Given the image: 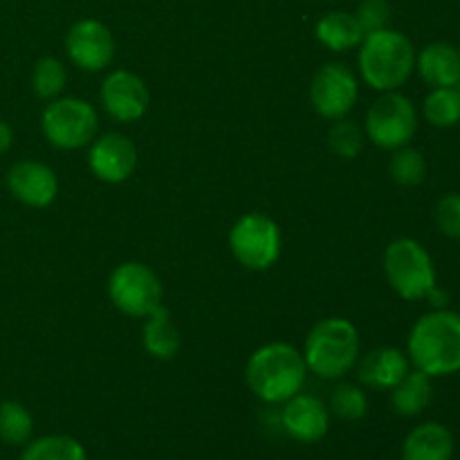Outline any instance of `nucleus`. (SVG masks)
I'll return each mask as SVG.
<instances>
[{
    "mask_svg": "<svg viewBox=\"0 0 460 460\" xmlns=\"http://www.w3.org/2000/svg\"><path fill=\"white\" fill-rule=\"evenodd\" d=\"M308 367L296 346L270 341L250 355L245 382L252 394L265 404H283L301 394Z\"/></svg>",
    "mask_w": 460,
    "mask_h": 460,
    "instance_id": "nucleus-1",
    "label": "nucleus"
},
{
    "mask_svg": "<svg viewBox=\"0 0 460 460\" xmlns=\"http://www.w3.org/2000/svg\"><path fill=\"white\" fill-rule=\"evenodd\" d=\"M407 358L429 377L454 376L460 371V314L434 310L413 323L407 340Z\"/></svg>",
    "mask_w": 460,
    "mask_h": 460,
    "instance_id": "nucleus-2",
    "label": "nucleus"
},
{
    "mask_svg": "<svg viewBox=\"0 0 460 460\" xmlns=\"http://www.w3.org/2000/svg\"><path fill=\"white\" fill-rule=\"evenodd\" d=\"M358 63L359 75L368 88L394 93L402 88L416 70V48L402 31L385 27L364 36Z\"/></svg>",
    "mask_w": 460,
    "mask_h": 460,
    "instance_id": "nucleus-3",
    "label": "nucleus"
},
{
    "mask_svg": "<svg viewBox=\"0 0 460 460\" xmlns=\"http://www.w3.org/2000/svg\"><path fill=\"white\" fill-rule=\"evenodd\" d=\"M305 367L322 380H340L349 376L359 359V332L344 317H326L305 335Z\"/></svg>",
    "mask_w": 460,
    "mask_h": 460,
    "instance_id": "nucleus-4",
    "label": "nucleus"
},
{
    "mask_svg": "<svg viewBox=\"0 0 460 460\" xmlns=\"http://www.w3.org/2000/svg\"><path fill=\"white\" fill-rule=\"evenodd\" d=\"M385 277L404 301H420L436 288V268L429 252L413 238H398L385 252Z\"/></svg>",
    "mask_w": 460,
    "mask_h": 460,
    "instance_id": "nucleus-5",
    "label": "nucleus"
},
{
    "mask_svg": "<svg viewBox=\"0 0 460 460\" xmlns=\"http://www.w3.org/2000/svg\"><path fill=\"white\" fill-rule=\"evenodd\" d=\"M40 130L52 146L61 151H79L99 135V112L79 97H57L40 115Z\"/></svg>",
    "mask_w": 460,
    "mask_h": 460,
    "instance_id": "nucleus-6",
    "label": "nucleus"
},
{
    "mask_svg": "<svg viewBox=\"0 0 460 460\" xmlns=\"http://www.w3.org/2000/svg\"><path fill=\"white\" fill-rule=\"evenodd\" d=\"M283 236L279 225L265 214H245L229 229V252L247 270L263 272L281 256Z\"/></svg>",
    "mask_w": 460,
    "mask_h": 460,
    "instance_id": "nucleus-7",
    "label": "nucleus"
},
{
    "mask_svg": "<svg viewBox=\"0 0 460 460\" xmlns=\"http://www.w3.org/2000/svg\"><path fill=\"white\" fill-rule=\"evenodd\" d=\"M108 296L126 317L144 319L162 305V281L148 265L126 261L117 265L108 279Z\"/></svg>",
    "mask_w": 460,
    "mask_h": 460,
    "instance_id": "nucleus-8",
    "label": "nucleus"
},
{
    "mask_svg": "<svg viewBox=\"0 0 460 460\" xmlns=\"http://www.w3.org/2000/svg\"><path fill=\"white\" fill-rule=\"evenodd\" d=\"M418 130V111L409 97L394 90L382 93L367 111L364 119V135L371 139L377 148L395 151L407 146Z\"/></svg>",
    "mask_w": 460,
    "mask_h": 460,
    "instance_id": "nucleus-9",
    "label": "nucleus"
},
{
    "mask_svg": "<svg viewBox=\"0 0 460 460\" xmlns=\"http://www.w3.org/2000/svg\"><path fill=\"white\" fill-rule=\"evenodd\" d=\"M359 97V81L344 63H326L310 81V103L323 119H341L355 108Z\"/></svg>",
    "mask_w": 460,
    "mask_h": 460,
    "instance_id": "nucleus-10",
    "label": "nucleus"
},
{
    "mask_svg": "<svg viewBox=\"0 0 460 460\" xmlns=\"http://www.w3.org/2000/svg\"><path fill=\"white\" fill-rule=\"evenodd\" d=\"M103 111L108 117L121 124H133L142 119L151 103V93L139 75L130 70H112L103 76L99 88Z\"/></svg>",
    "mask_w": 460,
    "mask_h": 460,
    "instance_id": "nucleus-11",
    "label": "nucleus"
},
{
    "mask_svg": "<svg viewBox=\"0 0 460 460\" xmlns=\"http://www.w3.org/2000/svg\"><path fill=\"white\" fill-rule=\"evenodd\" d=\"M66 54L81 70L103 72L115 58V36L97 18H84L67 30Z\"/></svg>",
    "mask_w": 460,
    "mask_h": 460,
    "instance_id": "nucleus-12",
    "label": "nucleus"
},
{
    "mask_svg": "<svg viewBox=\"0 0 460 460\" xmlns=\"http://www.w3.org/2000/svg\"><path fill=\"white\" fill-rule=\"evenodd\" d=\"M139 162L137 146L121 133H102L93 139L88 151V166L106 184H121L135 173Z\"/></svg>",
    "mask_w": 460,
    "mask_h": 460,
    "instance_id": "nucleus-13",
    "label": "nucleus"
},
{
    "mask_svg": "<svg viewBox=\"0 0 460 460\" xmlns=\"http://www.w3.org/2000/svg\"><path fill=\"white\" fill-rule=\"evenodd\" d=\"M7 189L25 207L45 209L57 200L58 178L43 162L21 160L7 171Z\"/></svg>",
    "mask_w": 460,
    "mask_h": 460,
    "instance_id": "nucleus-14",
    "label": "nucleus"
},
{
    "mask_svg": "<svg viewBox=\"0 0 460 460\" xmlns=\"http://www.w3.org/2000/svg\"><path fill=\"white\" fill-rule=\"evenodd\" d=\"M281 425L296 443H319L331 429V411L319 398L310 394H296L283 402Z\"/></svg>",
    "mask_w": 460,
    "mask_h": 460,
    "instance_id": "nucleus-15",
    "label": "nucleus"
},
{
    "mask_svg": "<svg viewBox=\"0 0 460 460\" xmlns=\"http://www.w3.org/2000/svg\"><path fill=\"white\" fill-rule=\"evenodd\" d=\"M409 358L404 350L382 346L358 359V377L362 385L377 391H391L409 373Z\"/></svg>",
    "mask_w": 460,
    "mask_h": 460,
    "instance_id": "nucleus-16",
    "label": "nucleus"
},
{
    "mask_svg": "<svg viewBox=\"0 0 460 460\" xmlns=\"http://www.w3.org/2000/svg\"><path fill=\"white\" fill-rule=\"evenodd\" d=\"M416 70L431 88H456L460 84L458 48L445 40L425 45L420 54H416Z\"/></svg>",
    "mask_w": 460,
    "mask_h": 460,
    "instance_id": "nucleus-17",
    "label": "nucleus"
},
{
    "mask_svg": "<svg viewBox=\"0 0 460 460\" xmlns=\"http://www.w3.org/2000/svg\"><path fill=\"white\" fill-rule=\"evenodd\" d=\"M454 436L440 422L418 425L402 445V460H452Z\"/></svg>",
    "mask_w": 460,
    "mask_h": 460,
    "instance_id": "nucleus-18",
    "label": "nucleus"
},
{
    "mask_svg": "<svg viewBox=\"0 0 460 460\" xmlns=\"http://www.w3.org/2000/svg\"><path fill=\"white\" fill-rule=\"evenodd\" d=\"M144 319L146 322H144L142 341L146 353L151 358L162 359V362L173 359L180 353V346H182V335H180V328L175 326L169 310L160 305Z\"/></svg>",
    "mask_w": 460,
    "mask_h": 460,
    "instance_id": "nucleus-19",
    "label": "nucleus"
},
{
    "mask_svg": "<svg viewBox=\"0 0 460 460\" xmlns=\"http://www.w3.org/2000/svg\"><path fill=\"white\" fill-rule=\"evenodd\" d=\"M314 36L331 52H349V49L359 48V43H362L367 34L359 27L355 13L328 12L326 16H322L317 21Z\"/></svg>",
    "mask_w": 460,
    "mask_h": 460,
    "instance_id": "nucleus-20",
    "label": "nucleus"
},
{
    "mask_svg": "<svg viewBox=\"0 0 460 460\" xmlns=\"http://www.w3.org/2000/svg\"><path fill=\"white\" fill-rule=\"evenodd\" d=\"M434 400V385L431 377L422 371H409L398 385L391 389V407L398 416L413 418L420 416Z\"/></svg>",
    "mask_w": 460,
    "mask_h": 460,
    "instance_id": "nucleus-21",
    "label": "nucleus"
},
{
    "mask_svg": "<svg viewBox=\"0 0 460 460\" xmlns=\"http://www.w3.org/2000/svg\"><path fill=\"white\" fill-rule=\"evenodd\" d=\"M21 460H88L85 447L72 436H43L31 440Z\"/></svg>",
    "mask_w": 460,
    "mask_h": 460,
    "instance_id": "nucleus-22",
    "label": "nucleus"
},
{
    "mask_svg": "<svg viewBox=\"0 0 460 460\" xmlns=\"http://www.w3.org/2000/svg\"><path fill=\"white\" fill-rule=\"evenodd\" d=\"M425 119L436 128H452L460 121L458 88H431L422 103Z\"/></svg>",
    "mask_w": 460,
    "mask_h": 460,
    "instance_id": "nucleus-23",
    "label": "nucleus"
},
{
    "mask_svg": "<svg viewBox=\"0 0 460 460\" xmlns=\"http://www.w3.org/2000/svg\"><path fill=\"white\" fill-rule=\"evenodd\" d=\"M34 431V418L16 400L0 402V440L7 445H27Z\"/></svg>",
    "mask_w": 460,
    "mask_h": 460,
    "instance_id": "nucleus-24",
    "label": "nucleus"
},
{
    "mask_svg": "<svg viewBox=\"0 0 460 460\" xmlns=\"http://www.w3.org/2000/svg\"><path fill=\"white\" fill-rule=\"evenodd\" d=\"M389 175L400 187H418L427 178V160L418 148L400 146L395 148L389 162Z\"/></svg>",
    "mask_w": 460,
    "mask_h": 460,
    "instance_id": "nucleus-25",
    "label": "nucleus"
},
{
    "mask_svg": "<svg viewBox=\"0 0 460 460\" xmlns=\"http://www.w3.org/2000/svg\"><path fill=\"white\" fill-rule=\"evenodd\" d=\"M67 85V70L63 61L54 57H45L36 61L34 70H31V90L39 99L52 102V99L61 97V93Z\"/></svg>",
    "mask_w": 460,
    "mask_h": 460,
    "instance_id": "nucleus-26",
    "label": "nucleus"
},
{
    "mask_svg": "<svg viewBox=\"0 0 460 460\" xmlns=\"http://www.w3.org/2000/svg\"><path fill=\"white\" fill-rule=\"evenodd\" d=\"M364 139H367L364 128H359L349 117L335 119L328 130V146H331L332 155H337L340 160H355L362 153Z\"/></svg>",
    "mask_w": 460,
    "mask_h": 460,
    "instance_id": "nucleus-27",
    "label": "nucleus"
},
{
    "mask_svg": "<svg viewBox=\"0 0 460 460\" xmlns=\"http://www.w3.org/2000/svg\"><path fill=\"white\" fill-rule=\"evenodd\" d=\"M331 411L346 422L362 420L368 411L367 394L359 386L349 385V382L337 385L331 395Z\"/></svg>",
    "mask_w": 460,
    "mask_h": 460,
    "instance_id": "nucleus-28",
    "label": "nucleus"
},
{
    "mask_svg": "<svg viewBox=\"0 0 460 460\" xmlns=\"http://www.w3.org/2000/svg\"><path fill=\"white\" fill-rule=\"evenodd\" d=\"M436 227L443 236L460 238V193H447L434 209Z\"/></svg>",
    "mask_w": 460,
    "mask_h": 460,
    "instance_id": "nucleus-29",
    "label": "nucleus"
},
{
    "mask_svg": "<svg viewBox=\"0 0 460 460\" xmlns=\"http://www.w3.org/2000/svg\"><path fill=\"white\" fill-rule=\"evenodd\" d=\"M355 18H358L364 34L385 30V27H389V18H391L389 0H362L358 12H355Z\"/></svg>",
    "mask_w": 460,
    "mask_h": 460,
    "instance_id": "nucleus-30",
    "label": "nucleus"
},
{
    "mask_svg": "<svg viewBox=\"0 0 460 460\" xmlns=\"http://www.w3.org/2000/svg\"><path fill=\"white\" fill-rule=\"evenodd\" d=\"M13 144V130L12 126L7 124L4 119H0V155H4V153L12 148Z\"/></svg>",
    "mask_w": 460,
    "mask_h": 460,
    "instance_id": "nucleus-31",
    "label": "nucleus"
},
{
    "mask_svg": "<svg viewBox=\"0 0 460 460\" xmlns=\"http://www.w3.org/2000/svg\"><path fill=\"white\" fill-rule=\"evenodd\" d=\"M456 88H458V93H460V84H458V85H456Z\"/></svg>",
    "mask_w": 460,
    "mask_h": 460,
    "instance_id": "nucleus-32",
    "label": "nucleus"
},
{
    "mask_svg": "<svg viewBox=\"0 0 460 460\" xmlns=\"http://www.w3.org/2000/svg\"><path fill=\"white\" fill-rule=\"evenodd\" d=\"M328 3H332V0H328Z\"/></svg>",
    "mask_w": 460,
    "mask_h": 460,
    "instance_id": "nucleus-33",
    "label": "nucleus"
},
{
    "mask_svg": "<svg viewBox=\"0 0 460 460\" xmlns=\"http://www.w3.org/2000/svg\"><path fill=\"white\" fill-rule=\"evenodd\" d=\"M458 54H460V48H458Z\"/></svg>",
    "mask_w": 460,
    "mask_h": 460,
    "instance_id": "nucleus-34",
    "label": "nucleus"
}]
</instances>
